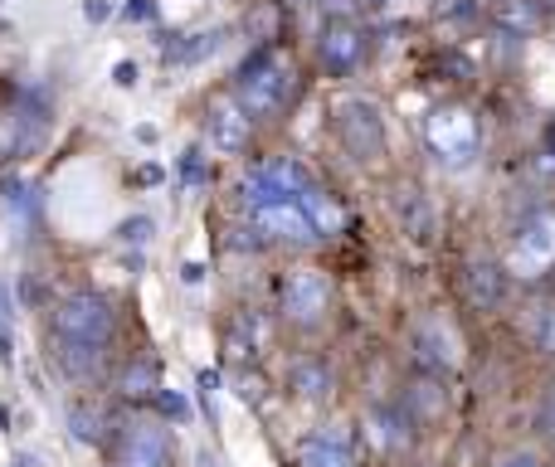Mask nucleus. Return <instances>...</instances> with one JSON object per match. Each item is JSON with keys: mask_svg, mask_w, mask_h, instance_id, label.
<instances>
[{"mask_svg": "<svg viewBox=\"0 0 555 467\" xmlns=\"http://www.w3.org/2000/svg\"><path fill=\"white\" fill-rule=\"evenodd\" d=\"M293 88H297L293 59H287L283 49H259V54L240 68L234 103H240L249 117H278L287 107V98H293Z\"/></svg>", "mask_w": 555, "mask_h": 467, "instance_id": "f257e3e1", "label": "nucleus"}, {"mask_svg": "<svg viewBox=\"0 0 555 467\" xmlns=\"http://www.w3.org/2000/svg\"><path fill=\"white\" fill-rule=\"evenodd\" d=\"M113 302L98 293H74L54 307V341H83V346H103L113 341Z\"/></svg>", "mask_w": 555, "mask_h": 467, "instance_id": "f03ea898", "label": "nucleus"}, {"mask_svg": "<svg viewBox=\"0 0 555 467\" xmlns=\"http://www.w3.org/2000/svg\"><path fill=\"white\" fill-rule=\"evenodd\" d=\"M307 185H312V176L297 161H259V166H249V176L240 181V195L254 215V210H273V205H297Z\"/></svg>", "mask_w": 555, "mask_h": 467, "instance_id": "7ed1b4c3", "label": "nucleus"}, {"mask_svg": "<svg viewBox=\"0 0 555 467\" xmlns=\"http://www.w3.org/2000/svg\"><path fill=\"white\" fill-rule=\"evenodd\" d=\"M278 312L293 326H322L326 312H332V283L317 268H293L278 287Z\"/></svg>", "mask_w": 555, "mask_h": 467, "instance_id": "20e7f679", "label": "nucleus"}, {"mask_svg": "<svg viewBox=\"0 0 555 467\" xmlns=\"http://www.w3.org/2000/svg\"><path fill=\"white\" fill-rule=\"evenodd\" d=\"M336 137H341V146L356 156V161H380L385 156L380 107L365 103V98H346V103H336Z\"/></svg>", "mask_w": 555, "mask_h": 467, "instance_id": "39448f33", "label": "nucleus"}, {"mask_svg": "<svg viewBox=\"0 0 555 467\" xmlns=\"http://www.w3.org/2000/svg\"><path fill=\"white\" fill-rule=\"evenodd\" d=\"M424 137H429L434 156L449 166H463L478 156V117L468 107H439V113H429Z\"/></svg>", "mask_w": 555, "mask_h": 467, "instance_id": "423d86ee", "label": "nucleus"}, {"mask_svg": "<svg viewBox=\"0 0 555 467\" xmlns=\"http://www.w3.org/2000/svg\"><path fill=\"white\" fill-rule=\"evenodd\" d=\"M507 268L521 273V277H537V273H546V268H555V215L551 210L531 215V220L517 230Z\"/></svg>", "mask_w": 555, "mask_h": 467, "instance_id": "0eeeda50", "label": "nucleus"}, {"mask_svg": "<svg viewBox=\"0 0 555 467\" xmlns=\"http://www.w3.org/2000/svg\"><path fill=\"white\" fill-rule=\"evenodd\" d=\"M171 433L156 419H132L117 429V467H171Z\"/></svg>", "mask_w": 555, "mask_h": 467, "instance_id": "6e6552de", "label": "nucleus"}, {"mask_svg": "<svg viewBox=\"0 0 555 467\" xmlns=\"http://www.w3.org/2000/svg\"><path fill=\"white\" fill-rule=\"evenodd\" d=\"M361 59H365V29L356 20H332L322 29V64L332 74H351Z\"/></svg>", "mask_w": 555, "mask_h": 467, "instance_id": "1a4fd4ad", "label": "nucleus"}, {"mask_svg": "<svg viewBox=\"0 0 555 467\" xmlns=\"http://www.w3.org/2000/svg\"><path fill=\"white\" fill-rule=\"evenodd\" d=\"M297 467H356V449L346 429H317L297 449Z\"/></svg>", "mask_w": 555, "mask_h": 467, "instance_id": "9d476101", "label": "nucleus"}, {"mask_svg": "<svg viewBox=\"0 0 555 467\" xmlns=\"http://www.w3.org/2000/svg\"><path fill=\"white\" fill-rule=\"evenodd\" d=\"M254 230L263 238H283V244H312L317 230L302 215V205H273V210H254Z\"/></svg>", "mask_w": 555, "mask_h": 467, "instance_id": "9b49d317", "label": "nucleus"}, {"mask_svg": "<svg viewBox=\"0 0 555 467\" xmlns=\"http://www.w3.org/2000/svg\"><path fill=\"white\" fill-rule=\"evenodd\" d=\"M205 122H210V137H215V146H220V152L234 156V152H244V146H249V113H244L240 103H230V98H215Z\"/></svg>", "mask_w": 555, "mask_h": 467, "instance_id": "f8f14e48", "label": "nucleus"}, {"mask_svg": "<svg viewBox=\"0 0 555 467\" xmlns=\"http://www.w3.org/2000/svg\"><path fill=\"white\" fill-rule=\"evenodd\" d=\"M414 355H420L434 375H443V371H453V365H459V341H453V332L439 322V316H434V322H424L420 336H414Z\"/></svg>", "mask_w": 555, "mask_h": 467, "instance_id": "ddd939ff", "label": "nucleus"}, {"mask_svg": "<svg viewBox=\"0 0 555 467\" xmlns=\"http://www.w3.org/2000/svg\"><path fill=\"white\" fill-rule=\"evenodd\" d=\"M463 293H468V302L473 307H498L502 302V293H507V273H502L498 263H468L463 268Z\"/></svg>", "mask_w": 555, "mask_h": 467, "instance_id": "4468645a", "label": "nucleus"}, {"mask_svg": "<svg viewBox=\"0 0 555 467\" xmlns=\"http://www.w3.org/2000/svg\"><path fill=\"white\" fill-rule=\"evenodd\" d=\"M371 439H375V449H385V453H404L410 449V439H414V419L404 410H371Z\"/></svg>", "mask_w": 555, "mask_h": 467, "instance_id": "2eb2a0df", "label": "nucleus"}, {"mask_svg": "<svg viewBox=\"0 0 555 467\" xmlns=\"http://www.w3.org/2000/svg\"><path fill=\"white\" fill-rule=\"evenodd\" d=\"M54 361L68 380H93V375L103 371L107 351L103 346H83V341H54Z\"/></svg>", "mask_w": 555, "mask_h": 467, "instance_id": "dca6fc26", "label": "nucleus"}, {"mask_svg": "<svg viewBox=\"0 0 555 467\" xmlns=\"http://www.w3.org/2000/svg\"><path fill=\"white\" fill-rule=\"evenodd\" d=\"M156 380H162V365H156V355H137V361H127L122 371H117V394H127V400H156Z\"/></svg>", "mask_w": 555, "mask_h": 467, "instance_id": "f3484780", "label": "nucleus"}, {"mask_svg": "<svg viewBox=\"0 0 555 467\" xmlns=\"http://www.w3.org/2000/svg\"><path fill=\"white\" fill-rule=\"evenodd\" d=\"M287 385H293V394H302V400H326V394H332V371H326L322 355H297L293 371H287Z\"/></svg>", "mask_w": 555, "mask_h": 467, "instance_id": "a211bd4d", "label": "nucleus"}, {"mask_svg": "<svg viewBox=\"0 0 555 467\" xmlns=\"http://www.w3.org/2000/svg\"><path fill=\"white\" fill-rule=\"evenodd\" d=\"M443 410H449V394L439 390V380H414L410 394H404V414L414 424H434Z\"/></svg>", "mask_w": 555, "mask_h": 467, "instance_id": "6ab92c4d", "label": "nucleus"}, {"mask_svg": "<svg viewBox=\"0 0 555 467\" xmlns=\"http://www.w3.org/2000/svg\"><path fill=\"white\" fill-rule=\"evenodd\" d=\"M224 39V29H201V35H176L171 44H166V59L171 64H201L205 54H215Z\"/></svg>", "mask_w": 555, "mask_h": 467, "instance_id": "aec40b11", "label": "nucleus"}, {"mask_svg": "<svg viewBox=\"0 0 555 467\" xmlns=\"http://www.w3.org/2000/svg\"><path fill=\"white\" fill-rule=\"evenodd\" d=\"M263 341H269V322H263L259 312H240L230 322V346L244 355V361H249V355H259Z\"/></svg>", "mask_w": 555, "mask_h": 467, "instance_id": "412c9836", "label": "nucleus"}, {"mask_svg": "<svg viewBox=\"0 0 555 467\" xmlns=\"http://www.w3.org/2000/svg\"><path fill=\"white\" fill-rule=\"evenodd\" d=\"M395 205H400V220H404V230H410L414 238H429L434 234V210H429V200H424L414 185H404Z\"/></svg>", "mask_w": 555, "mask_h": 467, "instance_id": "4be33fe9", "label": "nucleus"}, {"mask_svg": "<svg viewBox=\"0 0 555 467\" xmlns=\"http://www.w3.org/2000/svg\"><path fill=\"white\" fill-rule=\"evenodd\" d=\"M498 20L507 29H521V35H531V29L541 25V10L531 5V0H502L498 5Z\"/></svg>", "mask_w": 555, "mask_h": 467, "instance_id": "5701e85b", "label": "nucleus"}, {"mask_svg": "<svg viewBox=\"0 0 555 467\" xmlns=\"http://www.w3.org/2000/svg\"><path fill=\"white\" fill-rule=\"evenodd\" d=\"M103 429H107V419L98 410H88V404H74V410H68V433H78L83 443H98Z\"/></svg>", "mask_w": 555, "mask_h": 467, "instance_id": "b1692460", "label": "nucleus"}, {"mask_svg": "<svg viewBox=\"0 0 555 467\" xmlns=\"http://www.w3.org/2000/svg\"><path fill=\"white\" fill-rule=\"evenodd\" d=\"M531 346L541 355H555V307H537V316H531Z\"/></svg>", "mask_w": 555, "mask_h": 467, "instance_id": "393cba45", "label": "nucleus"}, {"mask_svg": "<svg viewBox=\"0 0 555 467\" xmlns=\"http://www.w3.org/2000/svg\"><path fill=\"white\" fill-rule=\"evenodd\" d=\"M181 181L185 185H205V181H210V171H205V156L195 152V146H185V152H181Z\"/></svg>", "mask_w": 555, "mask_h": 467, "instance_id": "a878e982", "label": "nucleus"}, {"mask_svg": "<svg viewBox=\"0 0 555 467\" xmlns=\"http://www.w3.org/2000/svg\"><path fill=\"white\" fill-rule=\"evenodd\" d=\"M156 404H162V414H171V419H185V414H191V404L171 390H156Z\"/></svg>", "mask_w": 555, "mask_h": 467, "instance_id": "bb28decb", "label": "nucleus"}, {"mask_svg": "<svg viewBox=\"0 0 555 467\" xmlns=\"http://www.w3.org/2000/svg\"><path fill=\"white\" fill-rule=\"evenodd\" d=\"M537 429L546 433V439H555V390H546V400H541V410H537Z\"/></svg>", "mask_w": 555, "mask_h": 467, "instance_id": "cd10ccee", "label": "nucleus"}, {"mask_svg": "<svg viewBox=\"0 0 555 467\" xmlns=\"http://www.w3.org/2000/svg\"><path fill=\"white\" fill-rule=\"evenodd\" d=\"M15 146H20V127L10 122V117H0V161H5V156H15Z\"/></svg>", "mask_w": 555, "mask_h": 467, "instance_id": "c85d7f7f", "label": "nucleus"}, {"mask_svg": "<svg viewBox=\"0 0 555 467\" xmlns=\"http://www.w3.org/2000/svg\"><path fill=\"white\" fill-rule=\"evenodd\" d=\"M122 244H142V238H152V220H127L122 230H117Z\"/></svg>", "mask_w": 555, "mask_h": 467, "instance_id": "c756f323", "label": "nucleus"}, {"mask_svg": "<svg viewBox=\"0 0 555 467\" xmlns=\"http://www.w3.org/2000/svg\"><path fill=\"white\" fill-rule=\"evenodd\" d=\"M498 467H541V458H537V453H507Z\"/></svg>", "mask_w": 555, "mask_h": 467, "instance_id": "7c9ffc66", "label": "nucleus"}, {"mask_svg": "<svg viewBox=\"0 0 555 467\" xmlns=\"http://www.w3.org/2000/svg\"><path fill=\"white\" fill-rule=\"evenodd\" d=\"M201 277H205V268H201V263H185V268H181V283H185V287L201 283Z\"/></svg>", "mask_w": 555, "mask_h": 467, "instance_id": "2f4dec72", "label": "nucleus"}, {"mask_svg": "<svg viewBox=\"0 0 555 467\" xmlns=\"http://www.w3.org/2000/svg\"><path fill=\"white\" fill-rule=\"evenodd\" d=\"M117 83L132 88V83H137V64H117Z\"/></svg>", "mask_w": 555, "mask_h": 467, "instance_id": "473e14b6", "label": "nucleus"}, {"mask_svg": "<svg viewBox=\"0 0 555 467\" xmlns=\"http://www.w3.org/2000/svg\"><path fill=\"white\" fill-rule=\"evenodd\" d=\"M88 20H107V0H88Z\"/></svg>", "mask_w": 555, "mask_h": 467, "instance_id": "72a5a7b5", "label": "nucleus"}, {"mask_svg": "<svg viewBox=\"0 0 555 467\" xmlns=\"http://www.w3.org/2000/svg\"><path fill=\"white\" fill-rule=\"evenodd\" d=\"M132 20H146V0H132V10H127Z\"/></svg>", "mask_w": 555, "mask_h": 467, "instance_id": "f704fd0d", "label": "nucleus"}]
</instances>
